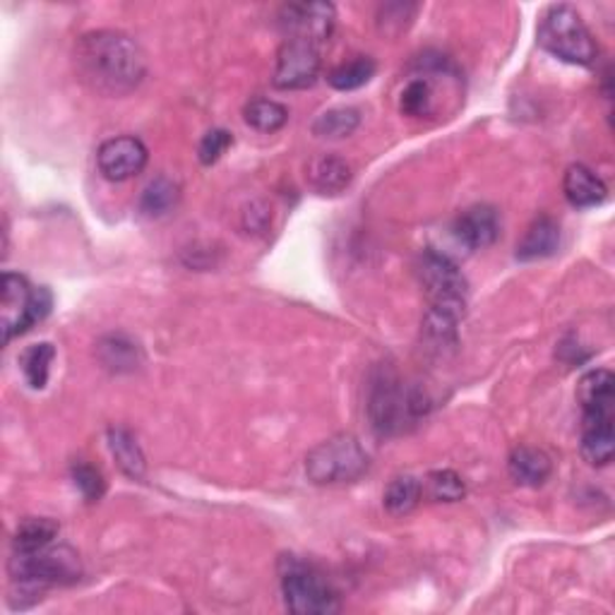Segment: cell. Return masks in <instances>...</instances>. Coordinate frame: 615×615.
I'll list each match as a JSON object with an SVG mask.
<instances>
[{
  "label": "cell",
  "instance_id": "obj_28",
  "mask_svg": "<svg viewBox=\"0 0 615 615\" xmlns=\"http://www.w3.org/2000/svg\"><path fill=\"white\" fill-rule=\"evenodd\" d=\"M53 358H56V349H53V344H49V342L29 346L25 356H22V373H25V380L29 382L32 390H44L46 388Z\"/></svg>",
  "mask_w": 615,
  "mask_h": 615
},
{
  "label": "cell",
  "instance_id": "obj_19",
  "mask_svg": "<svg viewBox=\"0 0 615 615\" xmlns=\"http://www.w3.org/2000/svg\"><path fill=\"white\" fill-rule=\"evenodd\" d=\"M109 450L119 464V469L133 481H143L147 473V462H145V452L137 443V438L127 431V428H109Z\"/></svg>",
  "mask_w": 615,
  "mask_h": 615
},
{
  "label": "cell",
  "instance_id": "obj_29",
  "mask_svg": "<svg viewBox=\"0 0 615 615\" xmlns=\"http://www.w3.org/2000/svg\"><path fill=\"white\" fill-rule=\"evenodd\" d=\"M457 324H459L457 318L428 308L426 318L421 322L423 340L428 342V346H433V349H440V352L455 349V346H457Z\"/></svg>",
  "mask_w": 615,
  "mask_h": 615
},
{
  "label": "cell",
  "instance_id": "obj_12",
  "mask_svg": "<svg viewBox=\"0 0 615 615\" xmlns=\"http://www.w3.org/2000/svg\"><path fill=\"white\" fill-rule=\"evenodd\" d=\"M452 231H455L457 241L464 246L481 250L493 246L497 236H501V219H497V212L491 205H473L457 217Z\"/></svg>",
  "mask_w": 615,
  "mask_h": 615
},
{
  "label": "cell",
  "instance_id": "obj_9",
  "mask_svg": "<svg viewBox=\"0 0 615 615\" xmlns=\"http://www.w3.org/2000/svg\"><path fill=\"white\" fill-rule=\"evenodd\" d=\"M320 75V51L318 46L286 39L280 46L274 65L272 83L276 89L294 91V89H308L316 85Z\"/></svg>",
  "mask_w": 615,
  "mask_h": 615
},
{
  "label": "cell",
  "instance_id": "obj_33",
  "mask_svg": "<svg viewBox=\"0 0 615 615\" xmlns=\"http://www.w3.org/2000/svg\"><path fill=\"white\" fill-rule=\"evenodd\" d=\"M414 13H416V5L392 3V5H385L380 10L378 25H380L382 32H388V34H392V25H397V34H399L414 20Z\"/></svg>",
  "mask_w": 615,
  "mask_h": 615
},
{
  "label": "cell",
  "instance_id": "obj_20",
  "mask_svg": "<svg viewBox=\"0 0 615 615\" xmlns=\"http://www.w3.org/2000/svg\"><path fill=\"white\" fill-rule=\"evenodd\" d=\"M399 111L409 119H428L435 113V89L428 75H416L404 85L399 95Z\"/></svg>",
  "mask_w": 615,
  "mask_h": 615
},
{
  "label": "cell",
  "instance_id": "obj_31",
  "mask_svg": "<svg viewBox=\"0 0 615 615\" xmlns=\"http://www.w3.org/2000/svg\"><path fill=\"white\" fill-rule=\"evenodd\" d=\"M73 483L75 489L83 493L85 501L89 503H97L107 493V481H103V476L97 467H91L87 462H77L73 464Z\"/></svg>",
  "mask_w": 615,
  "mask_h": 615
},
{
  "label": "cell",
  "instance_id": "obj_32",
  "mask_svg": "<svg viewBox=\"0 0 615 615\" xmlns=\"http://www.w3.org/2000/svg\"><path fill=\"white\" fill-rule=\"evenodd\" d=\"M231 145H234V137H231V133L224 131V127H214V131L207 133L200 140V147H197V159H200L202 167H212L224 157V152Z\"/></svg>",
  "mask_w": 615,
  "mask_h": 615
},
{
  "label": "cell",
  "instance_id": "obj_25",
  "mask_svg": "<svg viewBox=\"0 0 615 615\" xmlns=\"http://www.w3.org/2000/svg\"><path fill=\"white\" fill-rule=\"evenodd\" d=\"M243 119L258 133H276L288 121V109L274 99H253L243 109Z\"/></svg>",
  "mask_w": 615,
  "mask_h": 615
},
{
  "label": "cell",
  "instance_id": "obj_24",
  "mask_svg": "<svg viewBox=\"0 0 615 615\" xmlns=\"http://www.w3.org/2000/svg\"><path fill=\"white\" fill-rule=\"evenodd\" d=\"M421 493H423L421 481L414 479V476L409 473H404L390 481L382 501H385L390 515L402 517V515H409L411 509L421 503Z\"/></svg>",
  "mask_w": 615,
  "mask_h": 615
},
{
  "label": "cell",
  "instance_id": "obj_5",
  "mask_svg": "<svg viewBox=\"0 0 615 615\" xmlns=\"http://www.w3.org/2000/svg\"><path fill=\"white\" fill-rule=\"evenodd\" d=\"M368 452L354 435L340 433L316 445L306 457V476L316 485L354 483L368 471Z\"/></svg>",
  "mask_w": 615,
  "mask_h": 615
},
{
  "label": "cell",
  "instance_id": "obj_22",
  "mask_svg": "<svg viewBox=\"0 0 615 615\" xmlns=\"http://www.w3.org/2000/svg\"><path fill=\"white\" fill-rule=\"evenodd\" d=\"M358 125H361V113L352 107H340L318 115L312 123V135L322 137V140H344L356 133Z\"/></svg>",
  "mask_w": 615,
  "mask_h": 615
},
{
  "label": "cell",
  "instance_id": "obj_14",
  "mask_svg": "<svg viewBox=\"0 0 615 615\" xmlns=\"http://www.w3.org/2000/svg\"><path fill=\"white\" fill-rule=\"evenodd\" d=\"M577 399L582 404L585 416H613L615 378L611 370L596 368L582 376L577 385Z\"/></svg>",
  "mask_w": 615,
  "mask_h": 615
},
{
  "label": "cell",
  "instance_id": "obj_30",
  "mask_svg": "<svg viewBox=\"0 0 615 615\" xmlns=\"http://www.w3.org/2000/svg\"><path fill=\"white\" fill-rule=\"evenodd\" d=\"M426 491L428 497L435 503H457L467 495V485H464V479L452 469H440L428 473L426 479Z\"/></svg>",
  "mask_w": 615,
  "mask_h": 615
},
{
  "label": "cell",
  "instance_id": "obj_2",
  "mask_svg": "<svg viewBox=\"0 0 615 615\" xmlns=\"http://www.w3.org/2000/svg\"><path fill=\"white\" fill-rule=\"evenodd\" d=\"M8 573L20 589V608H27V596L37 603L49 587L75 585L83 577V563L71 545H49L37 553H15Z\"/></svg>",
  "mask_w": 615,
  "mask_h": 615
},
{
  "label": "cell",
  "instance_id": "obj_23",
  "mask_svg": "<svg viewBox=\"0 0 615 615\" xmlns=\"http://www.w3.org/2000/svg\"><path fill=\"white\" fill-rule=\"evenodd\" d=\"M99 358L101 364L123 373V370H135L140 364V346L123 334H109L107 340L99 342Z\"/></svg>",
  "mask_w": 615,
  "mask_h": 615
},
{
  "label": "cell",
  "instance_id": "obj_17",
  "mask_svg": "<svg viewBox=\"0 0 615 615\" xmlns=\"http://www.w3.org/2000/svg\"><path fill=\"white\" fill-rule=\"evenodd\" d=\"M615 433L613 416H585L582 426V457L591 467H606L613 459Z\"/></svg>",
  "mask_w": 615,
  "mask_h": 615
},
{
  "label": "cell",
  "instance_id": "obj_18",
  "mask_svg": "<svg viewBox=\"0 0 615 615\" xmlns=\"http://www.w3.org/2000/svg\"><path fill=\"white\" fill-rule=\"evenodd\" d=\"M561 246V226L551 217H539L529 224L527 234L517 243V260L533 262L551 258Z\"/></svg>",
  "mask_w": 615,
  "mask_h": 615
},
{
  "label": "cell",
  "instance_id": "obj_11",
  "mask_svg": "<svg viewBox=\"0 0 615 615\" xmlns=\"http://www.w3.org/2000/svg\"><path fill=\"white\" fill-rule=\"evenodd\" d=\"M149 152L140 137L121 135L103 143L97 152V164L101 176L113 183L135 179L147 167Z\"/></svg>",
  "mask_w": 615,
  "mask_h": 615
},
{
  "label": "cell",
  "instance_id": "obj_7",
  "mask_svg": "<svg viewBox=\"0 0 615 615\" xmlns=\"http://www.w3.org/2000/svg\"><path fill=\"white\" fill-rule=\"evenodd\" d=\"M416 274H419V282L423 286L428 304H431V310L445 312V316L457 320L464 318L469 284L455 260H450L443 253L423 250L419 262H416Z\"/></svg>",
  "mask_w": 615,
  "mask_h": 615
},
{
  "label": "cell",
  "instance_id": "obj_3",
  "mask_svg": "<svg viewBox=\"0 0 615 615\" xmlns=\"http://www.w3.org/2000/svg\"><path fill=\"white\" fill-rule=\"evenodd\" d=\"M537 39L545 53L570 65H591L599 56L594 37L573 5H551L545 10L539 22Z\"/></svg>",
  "mask_w": 615,
  "mask_h": 615
},
{
  "label": "cell",
  "instance_id": "obj_1",
  "mask_svg": "<svg viewBox=\"0 0 615 615\" xmlns=\"http://www.w3.org/2000/svg\"><path fill=\"white\" fill-rule=\"evenodd\" d=\"M75 71L97 95L123 97L140 87L147 61L133 37L115 29H99L77 39Z\"/></svg>",
  "mask_w": 615,
  "mask_h": 615
},
{
  "label": "cell",
  "instance_id": "obj_15",
  "mask_svg": "<svg viewBox=\"0 0 615 615\" xmlns=\"http://www.w3.org/2000/svg\"><path fill=\"white\" fill-rule=\"evenodd\" d=\"M507 471L517 485L539 489L553 473V459L543 450L531 445H519L507 459Z\"/></svg>",
  "mask_w": 615,
  "mask_h": 615
},
{
  "label": "cell",
  "instance_id": "obj_4",
  "mask_svg": "<svg viewBox=\"0 0 615 615\" xmlns=\"http://www.w3.org/2000/svg\"><path fill=\"white\" fill-rule=\"evenodd\" d=\"M428 404L419 390H406L392 370H380L368 397V414L378 435H397L426 414Z\"/></svg>",
  "mask_w": 615,
  "mask_h": 615
},
{
  "label": "cell",
  "instance_id": "obj_8",
  "mask_svg": "<svg viewBox=\"0 0 615 615\" xmlns=\"http://www.w3.org/2000/svg\"><path fill=\"white\" fill-rule=\"evenodd\" d=\"M51 306L53 298L49 288H34L27 276L5 272L0 280V320H3L5 342L41 322L51 312Z\"/></svg>",
  "mask_w": 615,
  "mask_h": 615
},
{
  "label": "cell",
  "instance_id": "obj_26",
  "mask_svg": "<svg viewBox=\"0 0 615 615\" xmlns=\"http://www.w3.org/2000/svg\"><path fill=\"white\" fill-rule=\"evenodd\" d=\"M376 71H378V65H376L373 58L356 56L354 61L336 65L334 71L328 75V83L340 91H354L358 87L368 85L370 79H373Z\"/></svg>",
  "mask_w": 615,
  "mask_h": 615
},
{
  "label": "cell",
  "instance_id": "obj_6",
  "mask_svg": "<svg viewBox=\"0 0 615 615\" xmlns=\"http://www.w3.org/2000/svg\"><path fill=\"white\" fill-rule=\"evenodd\" d=\"M280 575L286 608L292 613L330 615L342 608L340 594L312 565L294 558V555H284L280 563Z\"/></svg>",
  "mask_w": 615,
  "mask_h": 615
},
{
  "label": "cell",
  "instance_id": "obj_10",
  "mask_svg": "<svg viewBox=\"0 0 615 615\" xmlns=\"http://www.w3.org/2000/svg\"><path fill=\"white\" fill-rule=\"evenodd\" d=\"M336 10L332 3H288L280 13V27L288 39L320 46L332 37Z\"/></svg>",
  "mask_w": 615,
  "mask_h": 615
},
{
  "label": "cell",
  "instance_id": "obj_21",
  "mask_svg": "<svg viewBox=\"0 0 615 615\" xmlns=\"http://www.w3.org/2000/svg\"><path fill=\"white\" fill-rule=\"evenodd\" d=\"M58 521L49 517H29L22 521L15 531L13 539V551L15 553H37L41 549H49L53 539L58 537Z\"/></svg>",
  "mask_w": 615,
  "mask_h": 615
},
{
  "label": "cell",
  "instance_id": "obj_16",
  "mask_svg": "<svg viewBox=\"0 0 615 615\" xmlns=\"http://www.w3.org/2000/svg\"><path fill=\"white\" fill-rule=\"evenodd\" d=\"M308 183L318 195H340L352 183V167L336 155H320L308 164Z\"/></svg>",
  "mask_w": 615,
  "mask_h": 615
},
{
  "label": "cell",
  "instance_id": "obj_13",
  "mask_svg": "<svg viewBox=\"0 0 615 615\" xmlns=\"http://www.w3.org/2000/svg\"><path fill=\"white\" fill-rule=\"evenodd\" d=\"M563 193L565 200L577 210H589V207H599L608 197V188L594 171L585 164L567 167L563 179Z\"/></svg>",
  "mask_w": 615,
  "mask_h": 615
},
{
  "label": "cell",
  "instance_id": "obj_27",
  "mask_svg": "<svg viewBox=\"0 0 615 615\" xmlns=\"http://www.w3.org/2000/svg\"><path fill=\"white\" fill-rule=\"evenodd\" d=\"M179 185L167 176H159L147 185L140 197V212L145 217H164L179 202Z\"/></svg>",
  "mask_w": 615,
  "mask_h": 615
}]
</instances>
